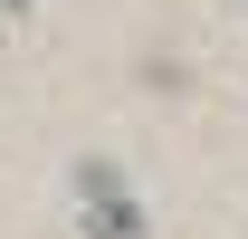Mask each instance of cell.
Returning a JSON list of instances; mask_svg holds the SVG:
<instances>
[{"label": "cell", "mask_w": 248, "mask_h": 239, "mask_svg": "<svg viewBox=\"0 0 248 239\" xmlns=\"http://www.w3.org/2000/svg\"><path fill=\"white\" fill-rule=\"evenodd\" d=\"M86 239H143V210L115 191V172H86Z\"/></svg>", "instance_id": "obj_1"}, {"label": "cell", "mask_w": 248, "mask_h": 239, "mask_svg": "<svg viewBox=\"0 0 248 239\" xmlns=\"http://www.w3.org/2000/svg\"><path fill=\"white\" fill-rule=\"evenodd\" d=\"M0 10H29V0H0Z\"/></svg>", "instance_id": "obj_2"}]
</instances>
